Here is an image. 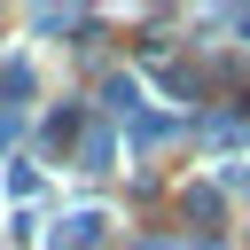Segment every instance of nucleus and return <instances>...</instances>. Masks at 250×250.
Here are the masks:
<instances>
[{
    "instance_id": "nucleus-1",
    "label": "nucleus",
    "mask_w": 250,
    "mask_h": 250,
    "mask_svg": "<svg viewBox=\"0 0 250 250\" xmlns=\"http://www.w3.org/2000/svg\"><path fill=\"white\" fill-rule=\"evenodd\" d=\"M94 234H102V219H94V211H78V219L55 234V250H78V242H94Z\"/></svg>"
}]
</instances>
